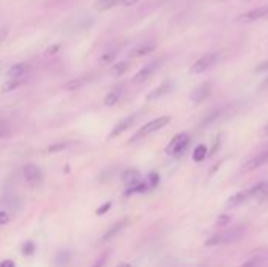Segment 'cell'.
<instances>
[{"mask_svg":"<svg viewBox=\"0 0 268 267\" xmlns=\"http://www.w3.org/2000/svg\"><path fill=\"white\" fill-rule=\"evenodd\" d=\"M245 230L243 226H237L232 230H226L223 233H218L206 240V247H216V245H226L231 242H237V240L243 236Z\"/></svg>","mask_w":268,"mask_h":267,"instance_id":"obj_1","label":"cell"},{"mask_svg":"<svg viewBox=\"0 0 268 267\" xmlns=\"http://www.w3.org/2000/svg\"><path fill=\"white\" fill-rule=\"evenodd\" d=\"M170 123H171V117H159V118H156V120H152V121L146 123L143 128H140V129L137 131V134L130 138V143H132V142H137L138 138L148 137V135H151V134H154V132L163 129L165 126L170 124Z\"/></svg>","mask_w":268,"mask_h":267,"instance_id":"obj_2","label":"cell"},{"mask_svg":"<svg viewBox=\"0 0 268 267\" xmlns=\"http://www.w3.org/2000/svg\"><path fill=\"white\" fill-rule=\"evenodd\" d=\"M220 60V55L213 52V54H207V55H202L201 58H198L193 65L190 66V74H201V72H206L207 69H210L216 61Z\"/></svg>","mask_w":268,"mask_h":267,"instance_id":"obj_3","label":"cell"},{"mask_svg":"<svg viewBox=\"0 0 268 267\" xmlns=\"http://www.w3.org/2000/svg\"><path fill=\"white\" fill-rule=\"evenodd\" d=\"M24 176H25V181L32 189L40 187L44 181V174L41 171L40 167H36L35 163H27L24 167Z\"/></svg>","mask_w":268,"mask_h":267,"instance_id":"obj_4","label":"cell"},{"mask_svg":"<svg viewBox=\"0 0 268 267\" xmlns=\"http://www.w3.org/2000/svg\"><path fill=\"white\" fill-rule=\"evenodd\" d=\"M188 143H190L188 134H185V132L177 134L170 142V145L167 146V154H170V156H181V154H184V151L187 149Z\"/></svg>","mask_w":268,"mask_h":267,"instance_id":"obj_5","label":"cell"},{"mask_svg":"<svg viewBox=\"0 0 268 267\" xmlns=\"http://www.w3.org/2000/svg\"><path fill=\"white\" fill-rule=\"evenodd\" d=\"M160 63H162V60H154V61L148 63L146 66H143L142 69H140V71L133 75V77H132V83H145V82L151 77V75L159 69Z\"/></svg>","mask_w":268,"mask_h":267,"instance_id":"obj_6","label":"cell"},{"mask_svg":"<svg viewBox=\"0 0 268 267\" xmlns=\"http://www.w3.org/2000/svg\"><path fill=\"white\" fill-rule=\"evenodd\" d=\"M266 162H268V149L262 151V152H257L256 156H252L248 160H245L243 165H241V170H243V171H254V170L263 167Z\"/></svg>","mask_w":268,"mask_h":267,"instance_id":"obj_7","label":"cell"},{"mask_svg":"<svg viewBox=\"0 0 268 267\" xmlns=\"http://www.w3.org/2000/svg\"><path fill=\"white\" fill-rule=\"evenodd\" d=\"M138 120V113H130V115H127L125 118H122L116 126L113 128V131L110 132L108 138H114V137H119L121 134H124L127 129H130L132 126L137 123Z\"/></svg>","mask_w":268,"mask_h":267,"instance_id":"obj_8","label":"cell"},{"mask_svg":"<svg viewBox=\"0 0 268 267\" xmlns=\"http://www.w3.org/2000/svg\"><path fill=\"white\" fill-rule=\"evenodd\" d=\"M210 93H212V85L210 83H202L196 88L193 93H191V101H193L195 104H201L210 96Z\"/></svg>","mask_w":268,"mask_h":267,"instance_id":"obj_9","label":"cell"},{"mask_svg":"<svg viewBox=\"0 0 268 267\" xmlns=\"http://www.w3.org/2000/svg\"><path fill=\"white\" fill-rule=\"evenodd\" d=\"M121 177H122V183L129 189L135 187L142 183V174H140V171L135 170V168H127L125 171H122Z\"/></svg>","mask_w":268,"mask_h":267,"instance_id":"obj_10","label":"cell"},{"mask_svg":"<svg viewBox=\"0 0 268 267\" xmlns=\"http://www.w3.org/2000/svg\"><path fill=\"white\" fill-rule=\"evenodd\" d=\"M171 86H173V83L171 82H163L162 85H159L156 90H152L148 96H146V101H149V103H152V101H157V99H160L162 96H165V95H168L170 92H171Z\"/></svg>","mask_w":268,"mask_h":267,"instance_id":"obj_11","label":"cell"},{"mask_svg":"<svg viewBox=\"0 0 268 267\" xmlns=\"http://www.w3.org/2000/svg\"><path fill=\"white\" fill-rule=\"evenodd\" d=\"M268 11V7H262V8H257V10H251L245 15L238 16V21H243V22H252V21H259V19H263L265 15Z\"/></svg>","mask_w":268,"mask_h":267,"instance_id":"obj_12","label":"cell"},{"mask_svg":"<svg viewBox=\"0 0 268 267\" xmlns=\"http://www.w3.org/2000/svg\"><path fill=\"white\" fill-rule=\"evenodd\" d=\"M127 223H129V220H127V219L116 222V223H114L113 226H110V228H108L107 233H105L104 236H102V240H104V242H107V240H111L113 237H116V236H118V234L124 230V228L127 226Z\"/></svg>","mask_w":268,"mask_h":267,"instance_id":"obj_13","label":"cell"},{"mask_svg":"<svg viewBox=\"0 0 268 267\" xmlns=\"http://www.w3.org/2000/svg\"><path fill=\"white\" fill-rule=\"evenodd\" d=\"M248 200H249L248 190H238V192H235L234 195L229 197L226 203H227L229 208H235V206L243 205V203H246Z\"/></svg>","mask_w":268,"mask_h":267,"instance_id":"obj_14","label":"cell"},{"mask_svg":"<svg viewBox=\"0 0 268 267\" xmlns=\"http://www.w3.org/2000/svg\"><path fill=\"white\" fill-rule=\"evenodd\" d=\"M30 69V65L27 63H16V65H13L8 71V77L10 79H21L22 75H25Z\"/></svg>","mask_w":268,"mask_h":267,"instance_id":"obj_15","label":"cell"},{"mask_svg":"<svg viewBox=\"0 0 268 267\" xmlns=\"http://www.w3.org/2000/svg\"><path fill=\"white\" fill-rule=\"evenodd\" d=\"M121 96H122V86H121V85L114 86L113 90L105 96V99H104L105 107H113V106H116V104L119 103Z\"/></svg>","mask_w":268,"mask_h":267,"instance_id":"obj_16","label":"cell"},{"mask_svg":"<svg viewBox=\"0 0 268 267\" xmlns=\"http://www.w3.org/2000/svg\"><path fill=\"white\" fill-rule=\"evenodd\" d=\"M122 0H96L94 2V10L97 11H108L113 7H116Z\"/></svg>","mask_w":268,"mask_h":267,"instance_id":"obj_17","label":"cell"},{"mask_svg":"<svg viewBox=\"0 0 268 267\" xmlns=\"http://www.w3.org/2000/svg\"><path fill=\"white\" fill-rule=\"evenodd\" d=\"M88 82L86 77H79V79H74V80H69L66 82L65 85H63V90L66 92H74V90H80V88Z\"/></svg>","mask_w":268,"mask_h":267,"instance_id":"obj_18","label":"cell"},{"mask_svg":"<svg viewBox=\"0 0 268 267\" xmlns=\"http://www.w3.org/2000/svg\"><path fill=\"white\" fill-rule=\"evenodd\" d=\"M129 69V65H127L125 61H118V63H114V65L111 66V75L113 77H121L122 74H125V71Z\"/></svg>","mask_w":268,"mask_h":267,"instance_id":"obj_19","label":"cell"},{"mask_svg":"<svg viewBox=\"0 0 268 267\" xmlns=\"http://www.w3.org/2000/svg\"><path fill=\"white\" fill-rule=\"evenodd\" d=\"M71 262V253L69 251H60L55 256V265L57 267H66Z\"/></svg>","mask_w":268,"mask_h":267,"instance_id":"obj_20","label":"cell"},{"mask_svg":"<svg viewBox=\"0 0 268 267\" xmlns=\"http://www.w3.org/2000/svg\"><path fill=\"white\" fill-rule=\"evenodd\" d=\"M156 50V46L152 44H148V46H140L133 50V55L135 57H145V55H149L151 52H154Z\"/></svg>","mask_w":268,"mask_h":267,"instance_id":"obj_21","label":"cell"},{"mask_svg":"<svg viewBox=\"0 0 268 267\" xmlns=\"http://www.w3.org/2000/svg\"><path fill=\"white\" fill-rule=\"evenodd\" d=\"M207 157V148L204 146V145H198L195 148V152H193V160L195 162H201Z\"/></svg>","mask_w":268,"mask_h":267,"instance_id":"obj_22","label":"cell"},{"mask_svg":"<svg viewBox=\"0 0 268 267\" xmlns=\"http://www.w3.org/2000/svg\"><path fill=\"white\" fill-rule=\"evenodd\" d=\"M21 83H22L21 79H11V80H8V82L2 86V92H4V93H8V92H11V90H16L18 86H21Z\"/></svg>","mask_w":268,"mask_h":267,"instance_id":"obj_23","label":"cell"},{"mask_svg":"<svg viewBox=\"0 0 268 267\" xmlns=\"http://www.w3.org/2000/svg\"><path fill=\"white\" fill-rule=\"evenodd\" d=\"M260 265H262V259L260 258H252V259L245 261L240 267H260Z\"/></svg>","mask_w":268,"mask_h":267,"instance_id":"obj_24","label":"cell"},{"mask_svg":"<svg viewBox=\"0 0 268 267\" xmlns=\"http://www.w3.org/2000/svg\"><path fill=\"white\" fill-rule=\"evenodd\" d=\"M229 222H231V215H227V214H223V215H220L218 219H216V225H218L220 228L227 226Z\"/></svg>","mask_w":268,"mask_h":267,"instance_id":"obj_25","label":"cell"},{"mask_svg":"<svg viewBox=\"0 0 268 267\" xmlns=\"http://www.w3.org/2000/svg\"><path fill=\"white\" fill-rule=\"evenodd\" d=\"M22 253H24V255H33V253H35V244L33 242H25L22 245Z\"/></svg>","mask_w":268,"mask_h":267,"instance_id":"obj_26","label":"cell"},{"mask_svg":"<svg viewBox=\"0 0 268 267\" xmlns=\"http://www.w3.org/2000/svg\"><path fill=\"white\" fill-rule=\"evenodd\" d=\"M221 138H223V134H221V135H218V137H216V138H215V142H213V146H212V149H210V152H209V154H210V156H213V154H215V152H216V151H218V148L221 146Z\"/></svg>","mask_w":268,"mask_h":267,"instance_id":"obj_27","label":"cell"},{"mask_svg":"<svg viewBox=\"0 0 268 267\" xmlns=\"http://www.w3.org/2000/svg\"><path fill=\"white\" fill-rule=\"evenodd\" d=\"M110 208H111V203L107 201V203H104V205H102L100 208H97L96 214H97V215H104V214H107V212L110 211Z\"/></svg>","mask_w":268,"mask_h":267,"instance_id":"obj_28","label":"cell"},{"mask_svg":"<svg viewBox=\"0 0 268 267\" xmlns=\"http://www.w3.org/2000/svg\"><path fill=\"white\" fill-rule=\"evenodd\" d=\"M218 115H220V110H215V112H212L210 113V115H209V118H206V120H204L202 121V126H206V124H210L213 120H216V118H218Z\"/></svg>","mask_w":268,"mask_h":267,"instance_id":"obj_29","label":"cell"},{"mask_svg":"<svg viewBox=\"0 0 268 267\" xmlns=\"http://www.w3.org/2000/svg\"><path fill=\"white\" fill-rule=\"evenodd\" d=\"M11 219V215L5 211H0V225H7Z\"/></svg>","mask_w":268,"mask_h":267,"instance_id":"obj_30","label":"cell"},{"mask_svg":"<svg viewBox=\"0 0 268 267\" xmlns=\"http://www.w3.org/2000/svg\"><path fill=\"white\" fill-rule=\"evenodd\" d=\"M107 259H108V253H105V255H102V258H99V259L93 264V267H104L105 262H107Z\"/></svg>","mask_w":268,"mask_h":267,"instance_id":"obj_31","label":"cell"},{"mask_svg":"<svg viewBox=\"0 0 268 267\" xmlns=\"http://www.w3.org/2000/svg\"><path fill=\"white\" fill-rule=\"evenodd\" d=\"M149 184H151V187H156L159 184V174L157 173L149 174Z\"/></svg>","mask_w":268,"mask_h":267,"instance_id":"obj_32","label":"cell"},{"mask_svg":"<svg viewBox=\"0 0 268 267\" xmlns=\"http://www.w3.org/2000/svg\"><path fill=\"white\" fill-rule=\"evenodd\" d=\"M113 58H114V52H108V54H104V55L100 57V61H104V63H110Z\"/></svg>","mask_w":268,"mask_h":267,"instance_id":"obj_33","label":"cell"},{"mask_svg":"<svg viewBox=\"0 0 268 267\" xmlns=\"http://www.w3.org/2000/svg\"><path fill=\"white\" fill-rule=\"evenodd\" d=\"M263 71H268V60L263 61V63H260V65L256 68V72H263Z\"/></svg>","mask_w":268,"mask_h":267,"instance_id":"obj_34","label":"cell"},{"mask_svg":"<svg viewBox=\"0 0 268 267\" xmlns=\"http://www.w3.org/2000/svg\"><path fill=\"white\" fill-rule=\"evenodd\" d=\"M0 267H16V264L11 259H4L2 262H0Z\"/></svg>","mask_w":268,"mask_h":267,"instance_id":"obj_35","label":"cell"},{"mask_svg":"<svg viewBox=\"0 0 268 267\" xmlns=\"http://www.w3.org/2000/svg\"><path fill=\"white\" fill-rule=\"evenodd\" d=\"M7 35H8V30H7V29H0V44L5 41Z\"/></svg>","mask_w":268,"mask_h":267,"instance_id":"obj_36","label":"cell"},{"mask_svg":"<svg viewBox=\"0 0 268 267\" xmlns=\"http://www.w3.org/2000/svg\"><path fill=\"white\" fill-rule=\"evenodd\" d=\"M137 2H140V0H122L121 4H124L125 7H132V5H135Z\"/></svg>","mask_w":268,"mask_h":267,"instance_id":"obj_37","label":"cell"},{"mask_svg":"<svg viewBox=\"0 0 268 267\" xmlns=\"http://www.w3.org/2000/svg\"><path fill=\"white\" fill-rule=\"evenodd\" d=\"M260 135H263V137H268V123L263 126V128L260 129Z\"/></svg>","mask_w":268,"mask_h":267,"instance_id":"obj_38","label":"cell"},{"mask_svg":"<svg viewBox=\"0 0 268 267\" xmlns=\"http://www.w3.org/2000/svg\"><path fill=\"white\" fill-rule=\"evenodd\" d=\"M58 49H60V44H55V46H54L52 49H49V50H47V54H55Z\"/></svg>","mask_w":268,"mask_h":267,"instance_id":"obj_39","label":"cell"},{"mask_svg":"<svg viewBox=\"0 0 268 267\" xmlns=\"http://www.w3.org/2000/svg\"><path fill=\"white\" fill-rule=\"evenodd\" d=\"M5 131H7V128H5V126H4L2 123H0V137H4Z\"/></svg>","mask_w":268,"mask_h":267,"instance_id":"obj_40","label":"cell"},{"mask_svg":"<svg viewBox=\"0 0 268 267\" xmlns=\"http://www.w3.org/2000/svg\"><path fill=\"white\" fill-rule=\"evenodd\" d=\"M118 267H130V264H119Z\"/></svg>","mask_w":268,"mask_h":267,"instance_id":"obj_41","label":"cell"},{"mask_svg":"<svg viewBox=\"0 0 268 267\" xmlns=\"http://www.w3.org/2000/svg\"><path fill=\"white\" fill-rule=\"evenodd\" d=\"M263 19H266V21H268V11H266V15H265V18H263Z\"/></svg>","mask_w":268,"mask_h":267,"instance_id":"obj_42","label":"cell"},{"mask_svg":"<svg viewBox=\"0 0 268 267\" xmlns=\"http://www.w3.org/2000/svg\"><path fill=\"white\" fill-rule=\"evenodd\" d=\"M263 83H265V85H268V77L265 79V82H263Z\"/></svg>","mask_w":268,"mask_h":267,"instance_id":"obj_43","label":"cell"},{"mask_svg":"<svg viewBox=\"0 0 268 267\" xmlns=\"http://www.w3.org/2000/svg\"><path fill=\"white\" fill-rule=\"evenodd\" d=\"M246 2H252V0H246Z\"/></svg>","mask_w":268,"mask_h":267,"instance_id":"obj_44","label":"cell"}]
</instances>
